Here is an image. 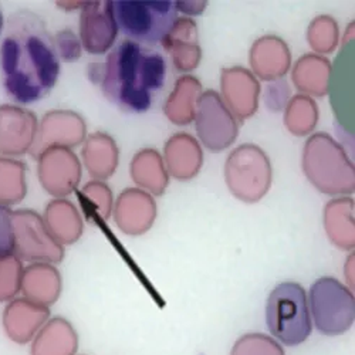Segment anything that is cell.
Instances as JSON below:
<instances>
[{"label":"cell","mask_w":355,"mask_h":355,"mask_svg":"<svg viewBox=\"0 0 355 355\" xmlns=\"http://www.w3.org/2000/svg\"><path fill=\"white\" fill-rule=\"evenodd\" d=\"M331 63L320 54H304L293 67V83L300 94L324 97L329 92Z\"/></svg>","instance_id":"obj_26"},{"label":"cell","mask_w":355,"mask_h":355,"mask_svg":"<svg viewBox=\"0 0 355 355\" xmlns=\"http://www.w3.org/2000/svg\"><path fill=\"white\" fill-rule=\"evenodd\" d=\"M39 121L36 115L19 105H0V155L17 157L32 153Z\"/></svg>","instance_id":"obj_13"},{"label":"cell","mask_w":355,"mask_h":355,"mask_svg":"<svg viewBox=\"0 0 355 355\" xmlns=\"http://www.w3.org/2000/svg\"><path fill=\"white\" fill-rule=\"evenodd\" d=\"M222 100L236 120L252 118L259 108L260 84L253 73L245 67L225 69L220 76Z\"/></svg>","instance_id":"obj_16"},{"label":"cell","mask_w":355,"mask_h":355,"mask_svg":"<svg viewBox=\"0 0 355 355\" xmlns=\"http://www.w3.org/2000/svg\"><path fill=\"white\" fill-rule=\"evenodd\" d=\"M164 162L168 173L175 180L189 181L203 165L202 146L189 134H175L165 144Z\"/></svg>","instance_id":"obj_20"},{"label":"cell","mask_w":355,"mask_h":355,"mask_svg":"<svg viewBox=\"0 0 355 355\" xmlns=\"http://www.w3.org/2000/svg\"><path fill=\"white\" fill-rule=\"evenodd\" d=\"M166 64L158 53L124 40L112 49L103 64L101 88L104 96L128 112L151 108L154 93L165 83Z\"/></svg>","instance_id":"obj_2"},{"label":"cell","mask_w":355,"mask_h":355,"mask_svg":"<svg viewBox=\"0 0 355 355\" xmlns=\"http://www.w3.org/2000/svg\"><path fill=\"white\" fill-rule=\"evenodd\" d=\"M317 123L318 108L311 97L297 94L288 100L284 107V125L291 134L304 137L314 131Z\"/></svg>","instance_id":"obj_29"},{"label":"cell","mask_w":355,"mask_h":355,"mask_svg":"<svg viewBox=\"0 0 355 355\" xmlns=\"http://www.w3.org/2000/svg\"><path fill=\"white\" fill-rule=\"evenodd\" d=\"M230 355H286L283 347L273 337L261 333L242 336L232 347Z\"/></svg>","instance_id":"obj_33"},{"label":"cell","mask_w":355,"mask_h":355,"mask_svg":"<svg viewBox=\"0 0 355 355\" xmlns=\"http://www.w3.org/2000/svg\"><path fill=\"white\" fill-rule=\"evenodd\" d=\"M157 202L151 193L128 188L114 202V220L123 233L139 236L150 230L157 219Z\"/></svg>","instance_id":"obj_15"},{"label":"cell","mask_w":355,"mask_h":355,"mask_svg":"<svg viewBox=\"0 0 355 355\" xmlns=\"http://www.w3.org/2000/svg\"><path fill=\"white\" fill-rule=\"evenodd\" d=\"M118 24L112 2H85L80 15V42L92 54L108 51L116 37Z\"/></svg>","instance_id":"obj_14"},{"label":"cell","mask_w":355,"mask_h":355,"mask_svg":"<svg viewBox=\"0 0 355 355\" xmlns=\"http://www.w3.org/2000/svg\"><path fill=\"white\" fill-rule=\"evenodd\" d=\"M87 125L83 116L69 110L47 112L39 123L32 154L39 157L49 148H74L85 141Z\"/></svg>","instance_id":"obj_12"},{"label":"cell","mask_w":355,"mask_h":355,"mask_svg":"<svg viewBox=\"0 0 355 355\" xmlns=\"http://www.w3.org/2000/svg\"><path fill=\"white\" fill-rule=\"evenodd\" d=\"M288 100H290V88L287 83L283 80L272 81L264 94L266 105H268L270 110L279 111L287 105Z\"/></svg>","instance_id":"obj_36"},{"label":"cell","mask_w":355,"mask_h":355,"mask_svg":"<svg viewBox=\"0 0 355 355\" xmlns=\"http://www.w3.org/2000/svg\"><path fill=\"white\" fill-rule=\"evenodd\" d=\"M49 320V307L21 297L13 299L8 303L2 315V325L5 334L10 341L23 345L32 343Z\"/></svg>","instance_id":"obj_17"},{"label":"cell","mask_w":355,"mask_h":355,"mask_svg":"<svg viewBox=\"0 0 355 355\" xmlns=\"http://www.w3.org/2000/svg\"><path fill=\"white\" fill-rule=\"evenodd\" d=\"M13 253L28 263L57 264L64 259V246L49 232L43 216L31 209L12 214Z\"/></svg>","instance_id":"obj_8"},{"label":"cell","mask_w":355,"mask_h":355,"mask_svg":"<svg viewBox=\"0 0 355 355\" xmlns=\"http://www.w3.org/2000/svg\"><path fill=\"white\" fill-rule=\"evenodd\" d=\"M43 220L53 238L62 246L74 245L83 236V218L66 198L53 199L46 206Z\"/></svg>","instance_id":"obj_24"},{"label":"cell","mask_w":355,"mask_h":355,"mask_svg":"<svg viewBox=\"0 0 355 355\" xmlns=\"http://www.w3.org/2000/svg\"><path fill=\"white\" fill-rule=\"evenodd\" d=\"M83 162L94 181H105L118 166L120 153L116 142L105 132H94L87 137L83 146Z\"/></svg>","instance_id":"obj_25"},{"label":"cell","mask_w":355,"mask_h":355,"mask_svg":"<svg viewBox=\"0 0 355 355\" xmlns=\"http://www.w3.org/2000/svg\"><path fill=\"white\" fill-rule=\"evenodd\" d=\"M78 334L73 324L63 318H50L32 340V355H76Z\"/></svg>","instance_id":"obj_23"},{"label":"cell","mask_w":355,"mask_h":355,"mask_svg":"<svg viewBox=\"0 0 355 355\" xmlns=\"http://www.w3.org/2000/svg\"><path fill=\"white\" fill-rule=\"evenodd\" d=\"M26 192L24 164L9 157H0V203L10 208L24 199Z\"/></svg>","instance_id":"obj_30"},{"label":"cell","mask_w":355,"mask_h":355,"mask_svg":"<svg viewBox=\"0 0 355 355\" xmlns=\"http://www.w3.org/2000/svg\"><path fill=\"white\" fill-rule=\"evenodd\" d=\"M21 260L15 254L0 256V303H9L20 293L23 277Z\"/></svg>","instance_id":"obj_32"},{"label":"cell","mask_w":355,"mask_h":355,"mask_svg":"<svg viewBox=\"0 0 355 355\" xmlns=\"http://www.w3.org/2000/svg\"><path fill=\"white\" fill-rule=\"evenodd\" d=\"M225 181L236 199L256 203L268 195L273 184L270 158L254 144L234 148L225 164Z\"/></svg>","instance_id":"obj_5"},{"label":"cell","mask_w":355,"mask_h":355,"mask_svg":"<svg viewBox=\"0 0 355 355\" xmlns=\"http://www.w3.org/2000/svg\"><path fill=\"white\" fill-rule=\"evenodd\" d=\"M20 291L24 299L50 307L60 297V272L50 263H31L23 270Z\"/></svg>","instance_id":"obj_21"},{"label":"cell","mask_w":355,"mask_h":355,"mask_svg":"<svg viewBox=\"0 0 355 355\" xmlns=\"http://www.w3.org/2000/svg\"><path fill=\"white\" fill-rule=\"evenodd\" d=\"M12 214L9 206L0 203V256L13 253Z\"/></svg>","instance_id":"obj_37"},{"label":"cell","mask_w":355,"mask_h":355,"mask_svg":"<svg viewBox=\"0 0 355 355\" xmlns=\"http://www.w3.org/2000/svg\"><path fill=\"white\" fill-rule=\"evenodd\" d=\"M249 58L253 76L270 83L282 80L291 66L290 49L277 36L257 39L250 49Z\"/></svg>","instance_id":"obj_18"},{"label":"cell","mask_w":355,"mask_h":355,"mask_svg":"<svg viewBox=\"0 0 355 355\" xmlns=\"http://www.w3.org/2000/svg\"><path fill=\"white\" fill-rule=\"evenodd\" d=\"M193 121L200 144L212 153L227 150L239 135L238 120L215 90L200 94Z\"/></svg>","instance_id":"obj_9"},{"label":"cell","mask_w":355,"mask_h":355,"mask_svg":"<svg viewBox=\"0 0 355 355\" xmlns=\"http://www.w3.org/2000/svg\"><path fill=\"white\" fill-rule=\"evenodd\" d=\"M303 171L310 184L329 196H349L355 191V168L344 148L327 132L311 135L303 151Z\"/></svg>","instance_id":"obj_3"},{"label":"cell","mask_w":355,"mask_h":355,"mask_svg":"<svg viewBox=\"0 0 355 355\" xmlns=\"http://www.w3.org/2000/svg\"><path fill=\"white\" fill-rule=\"evenodd\" d=\"M202 93V84L196 77L187 74L178 78L164 105V112L168 120L176 125L191 124L195 120L198 100Z\"/></svg>","instance_id":"obj_28"},{"label":"cell","mask_w":355,"mask_h":355,"mask_svg":"<svg viewBox=\"0 0 355 355\" xmlns=\"http://www.w3.org/2000/svg\"><path fill=\"white\" fill-rule=\"evenodd\" d=\"M53 39L57 55L60 60L67 63H74L78 60L83 53V44L80 42V37L73 31L64 28V31L58 32Z\"/></svg>","instance_id":"obj_35"},{"label":"cell","mask_w":355,"mask_h":355,"mask_svg":"<svg viewBox=\"0 0 355 355\" xmlns=\"http://www.w3.org/2000/svg\"><path fill=\"white\" fill-rule=\"evenodd\" d=\"M171 54L178 71H193L202 58V50L198 40V27L191 17H178L171 32L161 43Z\"/></svg>","instance_id":"obj_19"},{"label":"cell","mask_w":355,"mask_h":355,"mask_svg":"<svg viewBox=\"0 0 355 355\" xmlns=\"http://www.w3.org/2000/svg\"><path fill=\"white\" fill-rule=\"evenodd\" d=\"M307 42L320 55L334 51L340 42V28L336 19L329 15L317 16L307 28Z\"/></svg>","instance_id":"obj_31"},{"label":"cell","mask_w":355,"mask_h":355,"mask_svg":"<svg viewBox=\"0 0 355 355\" xmlns=\"http://www.w3.org/2000/svg\"><path fill=\"white\" fill-rule=\"evenodd\" d=\"M37 159L39 180L47 193L62 199L77 189L81 181V162L70 148H49Z\"/></svg>","instance_id":"obj_10"},{"label":"cell","mask_w":355,"mask_h":355,"mask_svg":"<svg viewBox=\"0 0 355 355\" xmlns=\"http://www.w3.org/2000/svg\"><path fill=\"white\" fill-rule=\"evenodd\" d=\"M118 31L138 44L162 43L178 19L175 2H112Z\"/></svg>","instance_id":"obj_6"},{"label":"cell","mask_w":355,"mask_h":355,"mask_svg":"<svg viewBox=\"0 0 355 355\" xmlns=\"http://www.w3.org/2000/svg\"><path fill=\"white\" fill-rule=\"evenodd\" d=\"M345 277L348 280V286L347 287L354 291V252L348 257L347 264H345Z\"/></svg>","instance_id":"obj_39"},{"label":"cell","mask_w":355,"mask_h":355,"mask_svg":"<svg viewBox=\"0 0 355 355\" xmlns=\"http://www.w3.org/2000/svg\"><path fill=\"white\" fill-rule=\"evenodd\" d=\"M266 321L276 341L287 347L303 344L313 330L304 287L294 282L276 286L266 304Z\"/></svg>","instance_id":"obj_4"},{"label":"cell","mask_w":355,"mask_h":355,"mask_svg":"<svg viewBox=\"0 0 355 355\" xmlns=\"http://www.w3.org/2000/svg\"><path fill=\"white\" fill-rule=\"evenodd\" d=\"M84 200L93 206L100 218L104 220L110 219L114 209V196L110 187L104 181H92L81 189Z\"/></svg>","instance_id":"obj_34"},{"label":"cell","mask_w":355,"mask_h":355,"mask_svg":"<svg viewBox=\"0 0 355 355\" xmlns=\"http://www.w3.org/2000/svg\"><path fill=\"white\" fill-rule=\"evenodd\" d=\"M309 309L321 334L341 336L355 321L354 291L334 277H321L310 288Z\"/></svg>","instance_id":"obj_7"},{"label":"cell","mask_w":355,"mask_h":355,"mask_svg":"<svg viewBox=\"0 0 355 355\" xmlns=\"http://www.w3.org/2000/svg\"><path fill=\"white\" fill-rule=\"evenodd\" d=\"M327 94L340 125L354 135V36L344 43L331 64Z\"/></svg>","instance_id":"obj_11"},{"label":"cell","mask_w":355,"mask_h":355,"mask_svg":"<svg viewBox=\"0 0 355 355\" xmlns=\"http://www.w3.org/2000/svg\"><path fill=\"white\" fill-rule=\"evenodd\" d=\"M0 66L6 92L16 103L32 104L50 94L60 74V58L39 15L19 10L10 16Z\"/></svg>","instance_id":"obj_1"},{"label":"cell","mask_w":355,"mask_h":355,"mask_svg":"<svg viewBox=\"0 0 355 355\" xmlns=\"http://www.w3.org/2000/svg\"><path fill=\"white\" fill-rule=\"evenodd\" d=\"M355 202L349 196L331 199L324 209V229L329 241L338 249L354 252L355 248Z\"/></svg>","instance_id":"obj_22"},{"label":"cell","mask_w":355,"mask_h":355,"mask_svg":"<svg viewBox=\"0 0 355 355\" xmlns=\"http://www.w3.org/2000/svg\"><path fill=\"white\" fill-rule=\"evenodd\" d=\"M131 176L139 189L161 196L168 188L169 173L166 171L164 158L157 150H141L134 155L131 162Z\"/></svg>","instance_id":"obj_27"},{"label":"cell","mask_w":355,"mask_h":355,"mask_svg":"<svg viewBox=\"0 0 355 355\" xmlns=\"http://www.w3.org/2000/svg\"><path fill=\"white\" fill-rule=\"evenodd\" d=\"M175 6L178 12L187 16H199L208 6V2H175Z\"/></svg>","instance_id":"obj_38"},{"label":"cell","mask_w":355,"mask_h":355,"mask_svg":"<svg viewBox=\"0 0 355 355\" xmlns=\"http://www.w3.org/2000/svg\"><path fill=\"white\" fill-rule=\"evenodd\" d=\"M3 28V16H2V10H0V33H2Z\"/></svg>","instance_id":"obj_40"}]
</instances>
